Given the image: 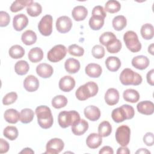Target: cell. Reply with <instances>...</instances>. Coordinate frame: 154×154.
Masks as SVG:
<instances>
[{
    "instance_id": "2e32d148",
    "label": "cell",
    "mask_w": 154,
    "mask_h": 154,
    "mask_svg": "<svg viewBox=\"0 0 154 154\" xmlns=\"http://www.w3.org/2000/svg\"><path fill=\"white\" fill-rule=\"evenodd\" d=\"M105 100L110 106L117 104L119 100V93L118 90L114 88H108L105 94Z\"/></svg>"
},
{
    "instance_id": "7a4b0ae2",
    "label": "cell",
    "mask_w": 154,
    "mask_h": 154,
    "mask_svg": "<svg viewBox=\"0 0 154 154\" xmlns=\"http://www.w3.org/2000/svg\"><path fill=\"white\" fill-rule=\"evenodd\" d=\"M135 116L134 108L128 104H124L120 107L114 109L111 112V117L116 123H120L125 120H129Z\"/></svg>"
},
{
    "instance_id": "7402d4cb",
    "label": "cell",
    "mask_w": 154,
    "mask_h": 154,
    "mask_svg": "<svg viewBox=\"0 0 154 154\" xmlns=\"http://www.w3.org/2000/svg\"><path fill=\"white\" fill-rule=\"evenodd\" d=\"M102 143V137L96 133L90 134L86 139V144L90 149H97Z\"/></svg>"
},
{
    "instance_id": "db71d44e",
    "label": "cell",
    "mask_w": 154,
    "mask_h": 154,
    "mask_svg": "<svg viewBox=\"0 0 154 154\" xmlns=\"http://www.w3.org/2000/svg\"><path fill=\"white\" fill-rule=\"evenodd\" d=\"M117 154H129L130 153V151L129 149L126 146H122L120 147L117 151Z\"/></svg>"
},
{
    "instance_id": "7bdbcfd3",
    "label": "cell",
    "mask_w": 154,
    "mask_h": 154,
    "mask_svg": "<svg viewBox=\"0 0 154 154\" xmlns=\"http://www.w3.org/2000/svg\"><path fill=\"white\" fill-rule=\"evenodd\" d=\"M116 38H117V37L113 32L108 31L105 32L102 34H101L99 37V42L102 45L106 46L107 44L110 43L111 41L115 40Z\"/></svg>"
},
{
    "instance_id": "74e56055",
    "label": "cell",
    "mask_w": 154,
    "mask_h": 154,
    "mask_svg": "<svg viewBox=\"0 0 154 154\" xmlns=\"http://www.w3.org/2000/svg\"><path fill=\"white\" fill-rule=\"evenodd\" d=\"M33 1L32 0H17L14 1L10 6V10L13 13H16L22 10L24 7L28 6Z\"/></svg>"
},
{
    "instance_id": "ba28073f",
    "label": "cell",
    "mask_w": 154,
    "mask_h": 154,
    "mask_svg": "<svg viewBox=\"0 0 154 154\" xmlns=\"http://www.w3.org/2000/svg\"><path fill=\"white\" fill-rule=\"evenodd\" d=\"M131 129L126 125H121L116 132V140L121 146H126L130 141Z\"/></svg>"
},
{
    "instance_id": "d6986e66",
    "label": "cell",
    "mask_w": 154,
    "mask_h": 154,
    "mask_svg": "<svg viewBox=\"0 0 154 154\" xmlns=\"http://www.w3.org/2000/svg\"><path fill=\"white\" fill-rule=\"evenodd\" d=\"M137 108L138 111L142 114L151 115L154 112V104L149 100L141 101L137 104Z\"/></svg>"
},
{
    "instance_id": "f6af8a7d",
    "label": "cell",
    "mask_w": 154,
    "mask_h": 154,
    "mask_svg": "<svg viewBox=\"0 0 154 154\" xmlns=\"http://www.w3.org/2000/svg\"><path fill=\"white\" fill-rule=\"evenodd\" d=\"M91 54L95 58L100 59L105 55V49L102 46L100 45H96L93 47Z\"/></svg>"
},
{
    "instance_id": "ab89813d",
    "label": "cell",
    "mask_w": 154,
    "mask_h": 154,
    "mask_svg": "<svg viewBox=\"0 0 154 154\" xmlns=\"http://www.w3.org/2000/svg\"><path fill=\"white\" fill-rule=\"evenodd\" d=\"M121 4L117 1L110 0L106 2L105 5V10L109 13H116L120 11Z\"/></svg>"
},
{
    "instance_id": "484cf974",
    "label": "cell",
    "mask_w": 154,
    "mask_h": 154,
    "mask_svg": "<svg viewBox=\"0 0 154 154\" xmlns=\"http://www.w3.org/2000/svg\"><path fill=\"white\" fill-rule=\"evenodd\" d=\"M105 65L106 68L111 72L117 71L121 66V61L120 59L114 56L108 57L105 60Z\"/></svg>"
},
{
    "instance_id": "5b68a950",
    "label": "cell",
    "mask_w": 154,
    "mask_h": 154,
    "mask_svg": "<svg viewBox=\"0 0 154 154\" xmlns=\"http://www.w3.org/2000/svg\"><path fill=\"white\" fill-rule=\"evenodd\" d=\"M80 119L79 114L74 110L61 111L58 116V124L63 128H66L72 126Z\"/></svg>"
},
{
    "instance_id": "6da1fadb",
    "label": "cell",
    "mask_w": 154,
    "mask_h": 154,
    "mask_svg": "<svg viewBox=\"0 0 154 154\" xmlns=\"http://www.w3.org/2000/svg\"><path fill=\"white\" fill-rule=\"evenodd\" d=\"M35 111L40 126L43 129L50 128L54 122L51 109L46 105H40L37 106Z\"/></svg>"
},
{
    "instance_id": "e575fe53",
    "label": "cell",
    "mask_w": 154,
    "mask_h": 154,
    "mask_svg": "<svg viewBox=\"0 0 154 154\" xmlns=\"http://www.w3.org/2000/svg\"><path fill=\"white\" fill-rule=\"evenodd\" d=\"M29 69V66L27 61L20 60L16 62L14 66L15 72L19 75H24L26 74Z\"/></svg>"
},
{
    "instance_id": "cb8c5ba5",
    "label": "cell",
    "mask_w": 154,
    "mask_h": 154,
    "mask_svg": "<svg viewBox=\"0 0 154 154\" xmlns=\"http://www.w3.org/2000/svg\"><path fill=\"white\" fill-rule=\"evenodd\" d=\"M64 68L69 73H76L80 69V63L76 59L69 58L65 61Z\"/></svg>"
},
{
    "instance_id": "836d02e7",
    "label": "cell",
    "mask_w": 154,
    "mask_h": 154,
    "mask_svg": "<svg viewBox=\"0 0 154 154\" xmlns=\"http://www.w3.org/2000/svg\"><path fill=\"white\" fill-rule=\"evenodd\" d=\"M9 55L14 59L21 58L25 55L24 49L20 45H15L12 46L8 51Z\"/></svg>"
},
{
    "instance_id": "9c48e42d",
    "label": "cell",
    "mask_w": 154,
    "mask_h": 154,
    "mask_svg": "<svg viewBox=\"0 0 154 154\" xmlns=\"http://www.w3.org/2000/svg\"><path fill=\"white\" fill-rule=\"evenodd\" d=\"M53 19L52 16L46 14L42 17L38 24V29L40 34L44 36H49L52 32Z\"/></svg>"
},
{
    "instance_id": "681fc988",
    "label": "cell",
    "mask_w": 154,
    "mask_h": 154,
    "mask_svg": "<svg viewBox=\"0 0 154 154\" xmlns=\"http://www.w3.org/2000/svg\"><path fill=\"white\" fill-rule=\"evenodd\" d=\"M143 142L147 146H152L153 145V134L152 132H147L143 137Z\"/></svg>"
},
{
    "instance_id": "c3c4849f",
    "label": "cell",
    "mask_w": 154,
    "mask_h": 154,
    "mask_svg": "<svg viewBox=\"0 0 154 154\" xmlns=\"http://www.w3.org/2000/svg\"><path fill=\"white\" fill-rule=\"evenodd\" d=\"M10 21V17L9 14L5 12L1 11L0 12V26L4 27L7 26Z\"/></svg>"
},
{
    "instance_id": "ac0fdd59",
    "label": "cell",
    "mask_w": 154,
    "mask_h": 154,
    "mask_svg": "<svg viewBox=\"0 0 154 154\" xmlns=\"http://www.w3.org/2000/svg\"><path fill=\"white\" fill-rule=\"evenodd\" d=\"M36 72L39 76L43 78H48L52 75L54 69L49 64L40 63L36 67Z\"/></svg>"
},
{
    "instance_id": "8992f818",
    "label": "cell",
    "mask_w": 154,
    "mask_h": 154,
    "mask_svg": "<svg viewBox=\"0 0 154 154\" xmlns=\"http://www.w3.org/2000/svg\"><path fill=\"white\" fill-rule=\"evenodd\" d=\"M123 40L127 48L132 52H138L141 49V44L137 34L133 31H128L123 35Z\"/></svg>"
},
{
    "instance_id": "4dcf8cb0",
    "label": "cell",
    "mask_w": 154,
    "mask_h": 154,
    "mask_svg": "<svg viewBox=\"0 0 154 154\" xmlns=\"http://www.w3.org/2000/svg\"><path fill=\"white\" fill-rule=\"evenodd\" d=\"M112 26L116 31H121L124 29L127 24L126 17L123 15H119L114 17L112 22Z\"/></svg>"
},
{
    "instance_id": "8d00e7d4",
    "label": "cell",
    "mask_w": 154,
    "mask_h": 154,
    "mask_svg": "<svg viewBox=\"0 0 154 154\" xmlns=\"http://www.w3.org/2000/svg\"><path fill=\"white\" fill-rule=\"evenodd\" d=\"M112 132V126L108 121L101 122L98 126V133L102 137L109 136Z\"/></svg>"
},
{
    "instance_id": "8fae6325",
    "label": "cell",
    "mask_w": 154,
    "mask_h": 154,
    "mask_svg": "<svg viewBox=\"0 0 154 154\" xmlns=\"http://www.w3.org/2000/svg\"><path fill=\"white\" fill-rule=\"evenodd\" d=\"M72 27V22L71 19L66 16L59 17L56 21V28L60 33L68 32Z\"/></svg>"
},
{
    "instance_id": "44dd1931",
    "label": "cell",
    "mask_w": 154,
    "mask_h": 154,
    "mask_svg": "<svg viewBox=\"0 0 154 154\" xmlns=\"http://www.w3.org/2000/svg\"><path fill=\"white\" fill-rule=\"evenodd\" d=\"M85 72L90 78H99L102 74V69L98 64L90 63L85 67Z\"/></svg>"
},
{
    "instance_id": "d6a6232c",
    "label": "cell",
    "mask_w": 154,
    "mask_h": 154,
    "mask_svg": "<svg viewBox=\"0 0 154 154\" xmlns=\"http://www.w3.org/2000/svg\"><path fill=\"white\" fill-rule=\"evenodd\" d=\"M42 11V7L38 2H32L26 7V12L31 17H37L39 16Z\"/></svg>"
},
{
    "instance_id": "4fadbf2b",
    "label": "cell",
    "mask_w": 154,
    "mask_h": 154,
    "mask_svg": "<svg viewBox=\"0 0 154 154\" xmlns=\"http://www.w3.org/2000/svg\"><path fill=\"white\" fill-rule=\"evenodd\" d=\"M28 24V19L26 15L20 13L16 15L13 17V26L16 31H20L23 30Z\"/></svg>"
},
{
    "instance_id": "6f0895ef",
    "label": "cell",
    "mask_w": 154,
    "mask_h": 154,
    "mask_svg": "<svg viewBox=\"0 0 154 154\" xmlns=\"http://www.w3.org/2000/svg\"><path fill=\"white\" fill-rule=\"evenodd\" d=\"M148 52L151 54V55H153V43H152L151 45H150L148 47Z\"/></svg>"
},
{
    "instance_id": "ee69618b",
    "label": "cell",
    "mask_w": 154,
    "mask_h": 154,
    "mask_svg": "<svg viewBox=\"0 0 154 154\" xmlns=\"http://www.w3.org/2000/svg\"><path fill=\"white\" fill-rule=\"evenodd\" d=\"M68 51L70 55L75 57H81L84 54V49L76 44L70 45L68 48Z\"/></svg>"
},
{
    "instance_id": "e0dca14e",
    "label": "cell",
    "mask_w": 154,
    "mask_h": 154,
    "mask_svg": "<svg viewBox=\"0 0 154 154\" xmlns=\"http://www.w3.org/2000/svg\"><path fill=\"white\" fill-rule=\"evenodd\" d=\"M88 128V123L84 119H80L72 125V131L75 135H83Z\"/></svg>"
},
{
    "instance_id": "f546056e",
    "label": "cell",
    "mask_w": 154,
    "mask_h": 154,
    "mask_svg": "<svg viewBox=\"0 0 154 154\" xmlns=\"http://www.w3.org/2000/svg\"><path fill=\"white\" fill-rule=\"evenodd\" d=\"M141 35L142 37L145 40H150L153 37L154 31L153 26L150 23H145L144 24L140 30Z\"/></svg>"
},
{
    "instance_id": "60d3db41",
    "label": "cell",
    "mask_w": 154,
    "mask_h": 154,
    "mask_svg": "<svg viewBox=\"0 0 154 154\" xmlns=\"http://www.w3.org/2000/svg\"><path fill=\"white\" fill-rule=\"evenodd\" d=\"M67 103V99L63 95H57L52 100V105L56 109L64 107Z\"/></svg>"
},
{
    "instance_id": "603a6c76",
    "label": "cell",
    "mask_w": 154,
    "mask_h": 154,
    "mask_svg": "<svg viewBox=\"0 0 154 154\" xmlns=\"http://www.w3.org/2000/svg\"><path fill=\"white\" fill-rule=\"evenodd\" d=\"M88 11L87 8L82 5H78L73 8L72 11V16L76 21H81L87 16Z\"/></svg>"
},
{
    "instance_id": "d4e9b609",
    "label": "cell",
    "mask_w": 154,
    "mask_h": 154,
    "mask_svg": "<svg viewBox=\"0 0 154 154\" xmlns=\"http://www.w3.org/2000/svg\"><path fill=\"white\" fill-rule=\"evenodd\" d=\"M20 113L16 109L13 108L7 109L4 114L5 120L11 124L16 123L20 119Z\"/></svg>"
},
{
    "instance_id": "30bf717a",
    "label": "cell",
    "mask_w": 154,
    "mask_h": 154,
    "mask_svg": "<svg viewBox=\"0 0 154 154\" xmlns=\"http://www.w3.org/2000/svg\"><path fill=\"white\" fill-rule=\"evenodd\" d=\"M64 147V143L60 138H54L51 139L46 144L45 153L57 154L62 151Z\"/></svg>"
},
{
    "instance_id": "52a82bcc",
    "label": "cell",
    "mask_w": 154,
    "mask_h": 154,
    "mask_svg": "<svg viewBox=\"0 0 154 154\" xmlns=\"http://www.w3.org/2000/svg\"><path fill=\"white\" fill-rule=\"evenodd\" d=\"M67 49L65 46L63 45H55L48 52V60L53 63L58 62L65 57Z\"/></svg>"
},
{
    "instance_id": "9a60e30c",
    "label": "cell",
    "mask_w": 154,
    "mask_h": 154,
    "mask_svg": "<svg viewBox=\"0 0 154 154\" xmlns=\"http://www.w3.org/2000/svg\"><path fill=\"white\" fill-rule=\"evenodd\" d=\"M85 117L88 120L94 122L97 120L100 117V111L99 108L94 105H89L84 109Z\"/></svg>"
},
{
    "instance_id": "ffe728a7",
    "label": "cell",
    "mask_w": 154,
    "mask_h": 154,
    "mask_svg": "<svg viewBox=\"0 0 154 154\" xmlns=\"http://www.w3.org/2000/svg\"><path fill=\"white\" fill-rule=\"evenodd\" d=\"M131 63L135 68L139 70H144L149 66L150 61L146 56L138 55L132 58Z\"/></svg>"
},
{
    "instance_id": "83f0119b",
    "label": "cell",
    "mask_w": 154,
    "mask_h": 154,
    "mask_svg": "<svg viewBox=\"0 0 154 154\" xmlns=\"http://www.w3.org/2000/svg\"><path fill=\"white\" fill-rule=\"evenodd\" d=\"M123 97L126 102L136 103L140 99V94L134 89H127L123 91Z\"/></svg>"
},
{
    "instance_id": "f907efd6",
    "label": "cell",
    "mask_w": 154,
    "mask_h": 154,
    "mask_svg": "<svg viewBox=\"0 0 154 154\" xmlns=\"http://www.w3.org/2000/svg\"><path fill=\"white\" fill-rule=\"evenodd\" d=\"M10 146L8 143L5 140L0 139V153H4L8 151Z\"/></svg>"
},
{
    "instance_id": "816d5d0a",
    "label": "cell",
    "mask_w": 154,
    "mask_h": 154,
    "mask_svg": "<svg viewBox=\"0 0 154 154\" xmlns=\"http://www.w3.org/2000/svg\"><path fill=\"white\" fill-rule=\"evenodd\" d=\"M153 75H154V70L152 69L149 71L146 75V79L148 84L150 85L153 86L154 85V80H153Z\"/></svg>"
},
{
    "instance_id": "f35d334b",
    "label": "cell",
    "mask_w": 154,
    "mask_h": 154,
    "mask_svg": "<svg viewBox=\"0 0 154 154\" xmlns=\"http://www.w3.org/2000/svg\"><path fill=\"white\" fill-rule=\"evenodd\" d=\"M3 134L7 138L11 141H13L17 138L19 132L16 127L13 126H8L4 129Z\"/></svg>"
},
{
    "instance_id": "f5cc1de1",
    "label": "cell",
    "mask_w": 154,
    "mask_h": 154,
    "mask_svg": "<svg viewBox=\"0 0 154 154\" xmlns=\"http://www.w3.org/2000/svg\"><path fill=\"white\" fill-rule=\"evenodd\" d=\"M100 154H103V153H109V154H112L114 153V151L112 147L108 146H103L99 152Z\"/></svg>"
},
{
    "instance_id": "11a10c76",
    "label": "cell",
    "mask_w": 154,
    "mask_h": 154,
    "mask_svg": "<svg viewBox=\"0 0 154 154\" xmlns=\"http://www.w3.org/2000/svg\"><path fill=\"white\" fill-rule=\"evenodd\" d=\"M20 153H34V152L31 148L26 147L20 152Z\"/></svg>"
},
{
    "instance_id": "b9f144b4",
    "label": "cell",
    "mask_w": 154,
    "mask_h": 154,
    "mask_svg": "<svg viewBox=\"0 0 154 154\" xmlns=\"http://www.w3.org/2000/svg\"><path fill=\"white\" fill-rule=\"evenodd\" d=\"M122 46V45L121 42L117 38L111 41L106 45L108 52L111 54H116L119 52L120 51Z\"/></svg>"
},
{
    "instance_id": "277c9868",
    "label": "cell",
    "mask_w": 154,
    "mask_h": 154,
    "mask_svg": "<svg viewBox=\"0 0 154 154\" xmlns=\"http://www.w3.org/2000/svg\"><path fill=\"white\" fill-rule=\"evenodd\" d=\"M120 82L124 85H138L141 84V76L132 69L126 68L122 70L120 75Z\"/></svg>"
},
{
    "instance_id": "5bb4252c",
    "label": "cell",
    "mask_w": 154,
    "mask_h": 154,
    "mask_svg": "<svg viewBox=\"0 0 154 154\" xmlns=\"http://www.w3.org/2000/svg\"><path fill=\"white\" fill-rule=\"evenodd\" d=\"M23 87L29 92L36 91L39 87V81L34 75H28L23 81Z\"/></svg>"
},
{
    "instance_id": "3957f363",
    "label": "cell",
    "mask_w": 154,
    "mask_h": 154,
    "mask_svg": "<svg viewBox=\"0 0 154 154\" xmlns=\"http://www.w3.org/2000/svg\"><path fill=\"white\" fill-rule=\"evenodd\" d=\"M99 90L97 84L93 81H89L81 85L76 91L75 96L79 100H85L97 94Z\"/></svg>"
},
{
    "instance_id": "f1b7e54d",
    "label": "cell",
    "mask_w": 154,
    "mask_h": 154,
    "mask_svg": "<svg viewBox=\"0 0 154 154\" xmlns=\"http://www.w3.org/2000/svg\"><path fill=\"white\" fill-rule=\"evenodd\" d=\"M22 42L26 45H32L37 40V35L32 30H26L22 33L21 36Z\"/></svg>"
},
{
    "instance_id": "d590c367",
    "label": "cell",
    "mask_w": 154,
    "mask_h": 154,
    "mask_svg": "<svg viewBox=\"0 0 154 154\" xmlns=\"http://www.w3.org/2000/svg\"><path fill=\"white\" fill-rule=\"evenodd\" d=\"M20 120L23 123H30L34 118V112L30 108H24L20 112Z\"/></svg>"
},
{
    "instance_id": "1f68e13d",
    "label": "cell",
    "mask_w": 154,
    "mask_h": 154,
    "mask_svg": "<svg viewBox=\"0 0 154 154\" xmlns=\"http://www.w3.org/2000/svg\"><path fill=\"white\" fill-rule=\"evenodd\" d=\"M88 24L91 29L99 30L104 25V19L99 16H92L89 19Z\"/></svg>"
},
{
    "instance_id": "4316f807",
    "label": "cell",
    "mask_w": 154,
    "mask_h": 154,
    "mask_svg": "<svg viewBox=\"0 0 154 154\" xmlns=\"http://www.w3.org/2000/svg\"><path fill=\"white\" fill-rule=\"evenodd\" d=\"M28 57L31 62L35 63L40 61L43 59V52L40 48L35 47L29 51Z\"/></svg>"
},
{
    "instance_id": "bcb514c9",
    "label": "cell",
    "mask_w": 154,
    "mask_h": 154,
    "mask_svg": "<svg viewBox=\"0 0 154 154\" xmlns=\"http://www.w3.org/2000/svg\"><path fill=\"white\" fill-rule=\"evenodd\" d=\"M17 99V94L16 92H10L7 93L2 99V103L8 105L13 103Z\"/></svg>"
},
{
    "instance_id": "7dc6e473",
    "label": "cell",
    "mask_w": 154,
    "mask_h": 154,
    "mask_svg": "<svg viewBox=\"0 0 154 154\" xmlns=\"http://www.w3.org/2000/svg\"><path fill=\"white\" fill-rule=\"evenodd\" d=\"M92 16H99L105 19L106 16V13L102 6L97 5L95 6L92 10Z\"/></svg>"
},
{
    "instance_id": "9f6ffc18",
    "label": "cell",
    "mask_w": 154,
    "mask_h": 154,
    "mask_svg": "<svg viewBox=\"0 0 154 154\" xmlns=\"http://www.w3.org/2000/svg\"><path fill=\"white\" fill-rule=\"evenodd\" d=\"M136 153H150V151H149L147 149H138L136 152Z\"/></svg>"
},
{
    "instance_id": "7c38bea8",
    "label": "cell",
    "mask_w": 154,
    "mask_h": 154,
    "mask_svg": "<svg viewBox=\"0 0 154 154\" xmlns=\"http://www.w3.org/2000/svg\"><path fill=\"white\" fill-rule=\"evenodd\" d=\"M59 88L64 92H69L73 90L75 86V81L70 76H64L60 79Z\"/></svg>"
}]
</instances>
